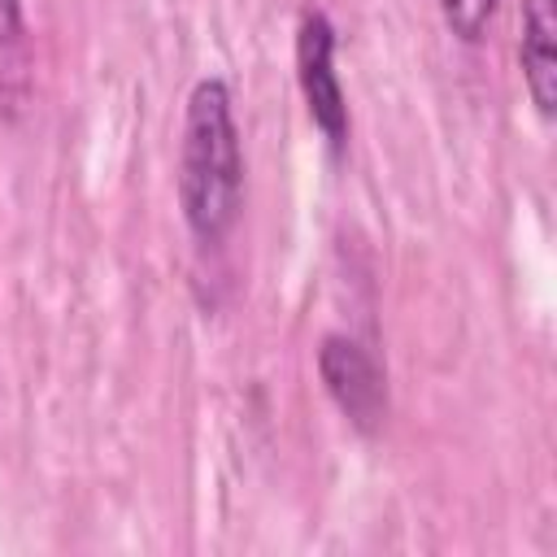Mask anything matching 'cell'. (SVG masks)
Wrapping results in <instances>:
<instances>
[{
    "instance_id": "6",
    "label": "cell",
    "mask_w": 557,
    "mask_h": 557,
    "mask_svg": "<svg viewBox=\"0 0 557 557\" xmlns=\"http://www.w3.org/2000/svg\"><path fill=\"white\" fill-rule=\"evenodd\" d=\"M496 4L500 0H440V17L461 44H479L487 35V26H492Z\"/></svg>"
},
{
    "instance_id": "1",
    "label": "cell",
    "mask_w": 557,
    "mask_h": 557,
    "mask_svg": "<svg viewBox=\"0 0 557 557\" xmlns=\"http://www.w3.org/2000/svg\"><path fill=\"white\" fill-rule=\"evenodd\" d=\"M244 205V144L235 122V96L222 74L196 78L183 109L178 139V209L187 231L218 248Z\"/></svg>"
},
{
    "instance_id": "2",
    "label": "cell",
    "mask_w": 557,
    "mask_h": 557,
    "mask_svg": "<svg viewBox=\"0 0 557 557\" xmlns=\"http://www.w3.org/2000/svg\"><path fill=\"white\" fill-rule=\"evenodd\" d=\"M335 48H339L335 22L322 9H305L296 22V83L313 126L339 152L348 139V96L335 70Z\"/></svg>"
},
{
    "instance_id": "3",
    "label": "cell",
    "mask_w": 557,
    "mask_h": 557,
    "mask_svg": "<svg viewBox=\"0 0 557 557\" xmlns=\"http://www.w3.org/2000/svg\"><path fill=\"white\" fill-rule=\"evenodd\" d=\"M318 379L335 409L361 431L374 435L387 418V374L374 361L366 344H357L344 331H331L318 339Z\"/></svg>"
},
{
    "instance_id": "4",
    "label": "cell",
    "mask_w": 557,
    "mask_h": 557,
    "mask_svg": "<svg viewBox=\"0 0 557 557\" xmlns=\"http://www.w3.org/2000/svg\"><path fill=\"white\" fill-rule=\"evenodd\" d=\"M522 87L540 117L557 113V0H522L518 13Z\"/></svg>"
},
{
    "instance_id": "5",
    "label": "cell",
    "mask_w": 557,
    "mask_h": 557,
    "mask_svg": "<svg viewBox=\"0 0 557 557\" xmlns=\"http://www.w3.org/2000/svg\"><path fill=\"white\" fill-rule=\"evenodd\" d=\"M26 9L22 0H0V109H17L26 96Z\"/></svg>"
}]
</instances>
